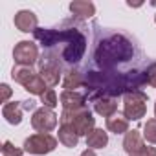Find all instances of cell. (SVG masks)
Here are the masks:
<instances>
[{
    "instance_id": "44dd1931",
    "label": "cell",
    "mask_w": 156,
    "mask_h": 156,
    "mask_svg": "<svg viewBox=\"0 0 156 156\" xmlns=\"http://www.w3.org/2000/svg\"><path fill=\"white\" fill-rule=\"evenodd\" d=\"M41 103L42 107H48V108H55L59 105V99H57V94L53 88H48L42 96H41Z\"/></svg>"
},
{
    "instance_id": "603a6c76",
    "label": "cell",
    "mask_w": 156,
    "mask_h": 156,
    "mask_svg": "<svg viewBox=\"0 0 156 156\" xmlns=\"http://www.w3.org/2000/svg\"><path fill=\"white\" fill-rule=\"evenodd\" d=\"M145 81H147V85H151L152 88H156V62H152L147 68V72H145Z\"/></svg>"
},
{
    "instance_id": "5b68a950",
    "label": "cell",
    "mask_w": 156,
    "mask_h": 156,
    "mask_svg": "<svg viewBox=\"0 0 156 156\" xmlns=\"http://www.w3.org/2000/svg\"><path fill=\"white\" fill-rule=\"evenodd\" d=\"M13 59L20 66H33L39 59V48L31 41H20L13 48Z\"/></svg>"
},
{
    "instance_id": "f1b7e54d",
    "label": "cell",
    "mask_w": 156,
    "mask_h": 156,
    "mask_svg": "<svg viewBox=\"0 0 156 156\" xmlns=\"http://www.w3.org/2000/svg\"><path fill=\"white\" fill-rule=\"evenodd\" d=\"M134 156H141V154H134Z\"/></svg>"
},
{
    "instance_id": "4316f807",
    "label": "cell",
    "mask_w": 156,
    "mask_h": 156,
    "mask_svg": "<svg viewBox=\"0 0 156 156\" xmlns=\"http://www.w3.org/2000/svg\"><path fill=\"white\" fill-rule=\"evenodd\" d=\"M81 156H96V151L94 149H87V151L81 152Z\"/></svg>"
},
{
    "instance_id": "d4e9b609",
    "label": "cell",
    "mask_w": 156,
    "mask_h": 156,
    "mask_svg": "<svg viewBox=\"0 0 156 156\" xmlns=\"http://www.w3.org/2000/svg\"><path fill=\"white\" fill-rule=\"evenodd\" d=\"M141 156H156V147H149V145H145Z\"/></svg>"
},
{
    "instance_id": "ac0fdd59",
    "label": "cell",
    "mask_w": 156,
    "mask_h": 156,
    "mask_svg": "<svg viewBox=\"0 0 156 156\" xmlns=\"http://www.w3.org/2000/svg\"><path fill=\"white\" fill-rule=\"evenodd\" d=\"M83 85V73L77 70H68L62 79V88L64 90H75Z\"/></svg>"
},
{
    "instance_id": "3957f363",
    "label": "cell",
    "mask_w": 156,
    "mask_h": 156,
    "mask_svg": "<svg viewBox=\"0 0 156 156\" xmlns=\"http://www.w3.org/2000/svg\"><path fill=\"white\" fill-rule=\"evenodd\" d=\"M147 114V94L130 90L123 96V116L130 121H138Z\"/></svg>"
},
{
    "instance_id": "6da1fadb",
    "label": "cell",
    "mask_w": 156,
    "mask_h": 156,
    "mask_svg": "<svg viewBox=\"0 0 156 156\" xmlns=\"http://www.w3.org/2000/svg\"><path fill=\"white\" fill-rule=\"evenodd\" d=\"M134 50H132V44L121 37V35H112L110 39L103 41L99 46H98V51H96V59L99 62V66L103 68H110L118 62H125L132 57Z\"/></svg>"
},
{
    "instance_id": "7a4b0ae2",
    "label": "cell",
    "mask_w": 156,
    "mask_h": 156,
    "mask_svg": "<svg viewBox=\"0 0 156 156\" xmlns=\"http://www.w3.org/2000/svg\"><path fill=\"white\" fill-rule=\"evenodd\" d=\"M61 125H70L77 136H88L94 129H96V118L92 116V112L85 107L79 110H62V114L59 116Z\"/></svg>"
},
{
    "instance_id": "4fadbf2b",
    "label": "cell",
    "mask_w": 156,
    "mask_h": 156,
    "mask_svg": "<svg viewBox=\"0 0 156 156\" xmlns=\"http://www.w3.org/2000/svg\"><path fill=\"white\" fill-rule=\"evenodd\" d=\"M2 116L6 118V121L9 125H19L22 121V105L17 103V101H11V103H6L2 107Z\"/></svg>"
},
{
    "instance_id": "9c48e42d",
    "label": "cell",
    "mask_w": 156,
    "mask_h": 156,
    "mask_svg": "<svg viewBox=\"0 0 156 156\" xmlns=\"http://www.w3.org/2000/svg\"><path fill=\"white\" fill-rule=\"evenodd\" d=\"M143 149H145V143H143V138H141L140 130L138 129L129 130L123 138V151L129 156H134V154H141Z\"/></svg>"
},
{
    "instance_id": "277c9868",
    "label": "cell",
    "mask_w": 156,
    "mask_h": 156,
    "mask_svg": "<svg viewBox=\"0 0 156 156\" xmlns=\"http://www.w3.org/2000/svg\"><path fill=\"white\" fill-rule=\"evenodd\" d=\"M55 147H57V138H53L51 134H46V132H37L24 140V151L30 154H37V156L53 152Z\"/></svg>"
},
{
    "instance_id": "7c38bea8",
    "label": "cell",
    "mask_w": 156,
    "mask_h": 156,
    "mask_svg": "<svg viewBox=\"0 0 156 156\" xmlns=\"http://www.w3.org/2000/svg\"><path fill=\"white\" fill-rule=\"evenodd\" d=\"M70 11L73 17L77 19H90L96 15V6L92 2H87V0H75V2L70 4Z\"/></svg>"
},
{
    "instance_id": "7402d4cb",
    "label": "cell",
    "mask_w": 156,
    "mask_h": 156,
    "mask_svg": "<svg viewBox=\"0 0 156 156\" xmlns=\"http://www.w3.org/2000/svg\"><path fill=\"white\" fill-rule=\"evenodd\" d=\"M24 152H26L24 149L15 147L9 140H6V141L2 143V156H22Z\"/></svg>"
},
{
    "instance_id": "ffe728a7",
    "label": "cell",
    "mask_w": 156,
    "mask_h": 156,
    "mask_svg": "<svg viewBox=\"0 0 156 156\" xmlns=\"http://www.w3.org/2000/svg\"><path fill=\"white\" fill-rule=\"evenodd\" d=\"M143 138L149 143L156 145V118L145 121V125H143Z\"/></svg>"
},
{
    "instance_id": "5bb4252c",
    "label": "cell",
    "mask_w": 156,
    "mask_h": 156,
    "mask_svg": "<svg viewBox=\"0 0 156 156\" xmlns=\"http://www.w3.org/2000/svg\"><path fill=\"white\" fill-rule=\"evenodd\" d=\"M107 130L114 132V134H127L129 132V119L123 114L116 112L114 116L107 118Z\"/></svg>"
},
{
    "instance_id": "2e32d148",
    "label": "cell",
    "mask_w": 156,
    "mask_h": 156,
    "mask_svg": "<svg viewBox=\"0 0 156 156\" xmlns=\"http://www.w3.org/2000/svg\"><path fill=\"white\" fill-rule=\"evenodd\" d=\"M35 75H37V73L31 70V66H20V64H17V66H13V70H11L13 81L19 83V85H22V87H26Z\"/></svg>"
},
{
    "instance_id": "8fae6325",
    "label": "cell",
    "mask_w": 156,
    "mask_h": 156,
    "mask_svg": "<svg viewBox=\"0 0 156 156\" xmlns=\"http://www.w3.org/2000/svg\"><path fill=\"white\" fill-rule=\"evenodd\" d=\"M94 110L103 118H110L118 112V103L112 96H99L94 99Z\"/></svg>"
},
{
    "instance_id": "9a60e30c",
    "label": "cell",
    "mask_w": 156,
    "mask_h": 156,
    "mask_svg": "<svg viewBox=\"0 0 156 156\" xmlns=\"http://www.w3.org/2000/svg\"><path fill=\"white\" fill-rule=\"evenodd\" d=\"M108 145V134L103 129H94L88 136H87V147L88 149H105Z\"/></svg>"
},
{
    "instance_id": "30bf717a",
    "label": "cell",
    "mask_w": 156,
    "mask_h": 156,
    "mask_svg": "<svg viewBox=\"0 0 156 156\" xmlns=\"http://www.w3.org/2000/svg\"><path fill=\"white\" fill-rule=\"evenodd\" d=\"M59 101L62 105V110H79L85 108V96L77 90H62L59 96Z\"/></svg>"
},
{
    "instance_id": "d6986e66",
    "label": "cell",
    "mask_w": 156,
    "mask_h": 156,
    "mask_svg": "<svg viewBox=\"0 0 156 156\" xmlns=\"http://www.w3.org/2000/svg\"><path fill=\"white\" fill-rule=\"evenodd\" d=\"M24 90H26V92H30L31 96H39V98H41V96H42V94H44L48 88H46V83H44V79H42V77L37 73V75L33 77V79H31V81H30V83L24 87Z\"/></svg>"
},
{
    "instance_id": "484cf974",
    "label": "cell",
    "mask_w": 156,
    "mask_h": 156,
    "mask_svg": "<svg viewBox=\"0 0 156 156\" xmlns=\"http://www.w3.org/2000/svg\"><path fill=\"white\" fill-rule=\"evenodd\" d=\"M22 103H24V105H22V108H24V110H33V112L37 110V108H35V101H33V99H30V101H22Z\"/></svg>"
},
{
    "instance_id": "f546056e",
    "label": "cell",
    "mask_w": 156,
    "mask_h": 156,
    "mask_svg": "<svg viewBox=\"0 0 156 156\" xmlns=\"http://www.w3.org/2000/svg\"><path fill=\"white\" fill-rule=\"evenodd\" d=\"M154 22H156V15H154Z\"/></svg>"
},
{
    "instance_id": "cb8c5ba5",
    "label": "cell",
    "mask_w": 156,
    "mask_h": 156,
    "mask_svg": "<svg viewBox=\"0 0 156 156\" xmlns=\"http://www.w3.org/2000/svg\"><path fill=\"white\" fill-rule=\"evenodd\" d=\"M11 94H13V90L9 88V85L8 83H2V85H0V103H9L8 99L11 98Z\"/></svg>"
},
{
    "instance_id": "e0dca14e",
    "label": "cell",
    "mask_w": 156,
    "mask_h": 156,
    "mask_svg": "<svg viewBox=\"0 0 156 156\" xmlns=\"http://www.w3.org/2000/svg\"><path fill=\"white\" fill-rule=\"evenodd\" d=\"M59 141L64 147L73 149V147H77V143H79V136H77V132L70 125H61L59 127Z\"/></svg>"
},
{
    "instance_id": "ba28073f",
    "label": "cell",
    "mask_w": 156,
    "mask_h": 156,
    "mask_svg": "<svg viewBox=\"0 0 156 156\" xmlns=\"http://www.w3.org/2000/svg\"><path fill=\"white\" fill-rule=\"evenodd\" d=\"M13 22H15V28H17L19 31H22V33H35V31H37L39 19H37V15H35L33 11H30V9H20V11L15 13Z\"/></svg>"
},
{
    "instance_id": "8992f818",
    "label": "cell",
    "mask_w": 156,
    "mask_h": 156,
    "mask_svg": "<svg viewBox=\"0 0 156 156\" xmlns=\"http://www.w3.org/2000/svg\"><path fill=\"white\" fill-rule=\"evenodd\" d=\"M31 127L37 132H46L50 134L55 127H57V114L53 112V108L48 107H41L33 112L31 116Z\"/></svg>"
},
{
    "instance_id": "52a82bcc",
    "label": "cell",
    "mask_w": 156,
    "mask_h": 156,
    "mask_svg": "<svg viewBox=\"0 0 156 156\" xmlns=\"http://www.w3.org/2000/svg\"><path fill=\"white\" fill-rule=\"evenodd\" d=\"M39 75L44 79L46 87L53 88L59 85L61 81V66L53 61V57L50 55H42V61L39 64Z\"/></svg>"
},
{
    "instance_id": "83f0119b",
    "label": "cell",
    "mask_w": 156,
    "mask_h": 156,
    "mask_svg": "<svg viewBox=\"0 0 156 156\" xmlns=\"http://www.w3.org/2000/svg\"><path fill=\"white\" fill-rule=\"evenodd\" d=\"M154 118H156V103H154Z\"/></svg>"
}]
</instances>
